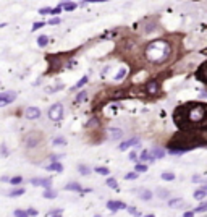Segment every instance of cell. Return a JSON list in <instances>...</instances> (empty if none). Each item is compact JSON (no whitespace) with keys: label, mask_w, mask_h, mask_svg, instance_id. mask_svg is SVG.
I'll list each match as a JSON object with an SVG mask.
<instances>
[{"label":"cell","mask_w":207,"mask_h":217,"mask_svg":"<svg viewBox=\"0 0 207 217\" xmlns=\"http://www.w3.org/2000/svg\"><path fill=\"white\" fill-rule=\"evenodd\" d=\"M139 194H141V199H144V201H151L152 199V191H149V190H141Z\"/></svg>","instance_id":"ac0fdd59"},{"label":"cell","mask_w":207,"mask_h":217,"mask_svg":"<svg viewBox=\"0 0 207 217\" xmlns=\"http://www.w3.org/2000/svg\"><path fill=\"white\" fill-rule=\"evenodd\" d=\"M180 202H183L181 198H175V199H170V201H168V206H177Z\"/></svg>","instance_id":"d590c367"},{"label":"cell","mask_w":207,"mask_h":217,"mask_svg":"<svg viewBox=\"0 0 207 217\" xmlns=\"http://www.w3.org/2000/svg\"><path fill=\"white\" fill-rule=\"evenodd\" d=\"M134 178H138V172H130L125 175V180H134Z\"/></svg>","instance_id":"e575fe53"},{"label":"cell","mask_w":207,"mask_h":217,"mask_svg":"<svg viewBox=\"0 0 207 217\" xmlns=\"http://www.w3.org/2000/svg\"><path fill=\"white\" fill-rule=\"evenodd\" d=\"M13 216H16V217H26V216H28V211H21V209H16V211H13Z\"/></svg>","instance_id":"d6a6232c"},{"label":"cell","mask_w":207,"mask_h":217,"mask_svg":"<svg viewBox=\"0 0 207 217\" xmlns=\"http://www.w3.org/2000/svg\"><path fill=\"white\" fill-rule=\"evenodd\" d=\"M151 152L154 154V157H155V159H162V157L165 156V151H163L162 147H159V146H154Z\"/></svg>","instance_id":"9a60e30c"},{"label":"cell","mask_w":207,"mask_h":217,"mask_svg":"<svg viewBox=\"0 0 207 217\" xmlns=\"http://www.w3.org/2000/svg\"><path fill=\"white\" fill-rule=\"evenodd\" d=\"M46 26V21H39V23H34L32 25V28H31V31H37V29H40V28H44Z\"/></svg>","instance_id":"4dcf8cb0"},{"label":"cell","mask_w":207,"mask_h":217,"mask_svg":"<svg viewBox=\"0 0 207 217\" xmlns=\"http://www.w3.org/2000/svg\"><path fill=\"white\" fill-rule=\"evenodd\" d=\"M168 55H170V46H168L167 40L163 39L152 40L146 47V57L152 63H162L168 58Z\"/></svg>","instance_id":"7a4b0ae2"},{"label":"cell","mask_w":207,"mask_h":217,"mask_svg":"<svg viewBox=\"0 0 207 217\" xmlns=\"http://www.w3.org/2000/svg\"><path fill=\"white\" fill-rule=\"evenodd\" d=\"M60 157H63V156H50V161H52V162H57Z\"/></svg>","instance_id":"bcb514c9"},{"label":"cell","mask_w":207,"mask_h":217,"mask_svg":"<svg viewBox=\"0 0 207 217\" xmlns=\"http://www.w3.org/2000/svg\"><path fill=\"white\" fill-rule=\"evenodd\" d=\"M206 196H207V191L204 190V188H201V190H196V191H194V198H196V199H204Z\"/></svg>","instance_id":"44dd1931"},{"label":"cell","mask_w":207,"mask_h":217,"mask_svg":"<svg viewBox=\"0 0 207 217\" xmlns=\"http://www.w3.org/2000/svg\"><path fill=\"white\" fill-rule=\"evenodd\" d=\"M121 136H123V131H121L120 128H110V130H108V138H110L112 141L121 139Z\"/></svg>","instance_id":"30bf717a"},{"label":"cell","mask_w":207,"mask_h":217,"mask_svg":"<svg viewBox=\"0 0 207 217\" xmlns=\"http://www.w3.org/2000/svg\"><path fill=\"white\" fill-rule=\"evenodd\" d=\"M15 99H16V92H13V91H5V92L0 94V104H2L3 107L8 106V104H11Z\"/></svg>","instance_id":"277c9868"},{"label":"cell","mask_w":207,"mask_h":217,"mask_svg":"<svg viewBox=\"0 0 207 217\" xmlns=\"http://www.w3.org/2000/svg\"><path fill=\"white\" fill-rule=\"evenodd\" d=\"M102 2H108V0H83L81 5H87V3H102Z\"/></svg>","instance_id":"836d02e7"},{"label":"cell","mask_w":207,"mask_h":217,"mask_svg":"<svg viewBox=\"0 0 207 217\" xmlns=\"http://www.w3.org/2000/svg\"><path fill=\"white\" fill-rule=\"evenodd\" d=\"M87 81H89V76H87V75H84V76H83V78H81L79 81H78V83H76L75 86H73V88H71V91H76V89H79V88H83V86L86 84Z\"/></svg>","instance_id":"2e32d148"},{"label":"cell","mask_w":207,"mask_h":217,"mask_svg":"<svg viewBox=\"0 0 207 217\" xmlns=\"http://www.w3.org/2000/svg\"><path fill=\"white\" fill-rule=\"evenodd\" d=\"M65 190H66V191H76V193L84 191V190L81 188L79 183H75V182H71V183H68V185H65Z\"/></svg>","instance_id":"4fadbf2b"},{"label":"cell","mask_w":207,"mask_h":217,"mask_svg":"<svg viewBox=\"0 0 207 217\" xmlns=\"http://www.w3.org/2000/svg\"><path fill=\"white\" fill-rule=\"evenodd\" d=\"M107 209H110L112 212H118L120 209H126V204L123 201H108L107 202Z\"/></svg>","instance_id":"52a82bcc"},{"label":"cell","mask_w":207,"mask_h":217,"mask_svg":"<svg viewBox=\"0 0 207 217\" xmlns=\"http://www.w3.org/2000/svg\"><path fill=\"white\" fill-rule=\"evenodd\" d=\"M207 118V106L199 102H191L183 107H178L175 112V121L180 128H188L192 125H199Z\"/></svg>","instance_id":"6da1fadb"},{"label":"cell","mask_w":207,"mask_h":217,"mask_svg":"<svg viewBox=\"0 0 207 217\" xmlns=\"http://www.w3.org/2000/svg\"><path fill=\"white\" fill-rule=\"evenodd\" d=\"M126 211H128V214H133V216H139V212L136 211V207H134V206L126 207Z\"/></svg>","instance_id":"8d00e7d4"},{"label":"cell","mask_w":207,"mask_h":217,"mask_svg":"<svg viewBox=\"0 0 207 217\" xmlns=\"http://www.w3.org/2000/svg\"><path fill=\"white\" fill-rule=\"evenodd\" d=\"M128 157H130V161H136V159H138V154H136V152H134V151H131V152H130V156H128Z\"/></svg>","instance_id":"ee69618b"},{"label":"cell","mask_w":207,"mask_h":217,"mask_svg":"<svg viewBox=\"0 0 207 217\" xmlns=\"http://www.w3.org/2000/svg\"><path fill=\"white\" fill-rule=\"evenodd\" d=\"M47 115L50 118L52 121H60L63 118V106L62 104H54V106L49 109Z\"/></svg>","instance_id":"3957f363"},{"label":"cell","mask_w":207,"mask_h":217,"mask_svg":"<svg viewBox=\"0 0 207 217\" xmlns=\"http://www.w3.org/2000/svg\"><path fill=\"white\" fill-rule=\"evenodd\" d=\"M131 146H139V139H138V138H130L126 141H123L120 144V151H126V149H130Z\"/></svg>","instance_id":"9c48e42d"},{"label":"cell","mask_w":207,"mask_h":217,"mask_svg":"<svg viewBox=\"0 0 207 217\" xmlns=\"http://www.w3.org/2000/svg\"><path fill=\"white\" fill-rule=\"evenodd\" d=\"M47 44H49V37H47L46 34H40L39 37H37V46L39 47H46Z\"/></svg>","instance_id":"e0dca14e"},{"label":"cell","mask_w":207,"mask_h":217,"mask_svg":"<svg viewBox=\"0 0 207 217\" xmlns=\"http://www.w3.org/2000/svg\"><path fill=\"white\" fill-rule=\"evenodd\" d=\"M134 170H136L138 173H144V172L147 170V165L144 164V162H141V164H136V167H134Z\"/></svg>","instance_id":"d4e9b609"},{"label":"cell","mask_w":207,"mask_h":217,"mask_svg":"<svg viewBox=\"0 0 207 217\" xmlns=\"http://www.w3.org/2000/svg\"><path fill=\"white\" fill-rule=\"evenodd\" d=\"M24 115H26V118L28 120H36V118H39L40 117V110L37 109V107H28L24 110Z\"/></svg>","instance_id":"8992f818"},{"label":"cell","mask_w":207,"mask_h":217,"mask_svg":"<svg viewBox=\"0 0 207 217\" xmlns=\"http://www.w3.org/2000/svg\"><path fill=\"white\" fill-rule=\"evenodd\" d=\"M194 211H196V212H207V201L202 202V204H199Z\"/></svg>","instance_id":"1f68e13d"},{"label":"cell","mask_w":207,"mask_h":217,"mask_svg":"<svg viewBox=\"0 0 207 217\" xmlns=\"http://www.w3.org/2000/svg\"><path fill=\"white\" fill-rule=\"evenodd\" d=\"M78 170H79L81 175H89V173H91V169H89V167H86V165H83V164H79V165H78Z\"/></svg>","instance_id":"7402d4cb"},{"label":"cell","mask_w":207,"mask_h":217,"mask_svg":"<svg viewBox=\"0 0 207 217\" xmlns=\"http://www.w3.org/2000/svg\"><path fill=\"white\" fill-rule=\"evenodd\" d=\"M44 198H47V199H54V198H57V191L55 190H52V188H47L46 191H44Z\"/></svg>","instance_id":"d6986e66"},{"label":"cell","mask_w":207,"mask_h":217,"mask_svg":"<svg viewBox=\"0 0 207 217\" xmlns=\"http://www.w3.org/2000/svg\"><path fill=\"white\" fill-rule=\"evenodd\" d=\"M107 185L113 190H118V185H116V180L115 178H107Z\"/></svg>","instance_id":"f1b7e54d"},{"label":"cell","mask_w":207,"mask_h":217,"mask_svg":"<svg viewBox=\"0 0 207 217\" xmlns=\"http://www.w3.org/2000/svg\"><path fill=\"white\" fill-rule=\"evenodd\" d=\"M62 10H63V8H62V7L58 5L57 8H52V10H50V15H60V13H62Z\"/></svg>","instance_id":"f35d334b"},{"label":"cell","mask_w":207,"mask_h":217,"mask_svg":"<svg viewBox=\"0 0 207 217\" xmlns=\"http://www.w3.org/2000/svg\"><path fill=\"white\" fill-rule=\"evenodd\" d=\"M86 96H87V92L86 91H81L79 94H78V96H76V99H75V102L76 104H78V102H81V101H84V99H86Z\"/></svg>","instance_id":"f546056e"},{"label":"cell","mask_w":207,"mask_h":217,"mask_svg":"<svg viewBox=\"0 0 207 217\" xmlns=\"http://www.w3.org/2000/svg\"><path fill=\"white\" fill-rule=\"evenodd\" d=\"M52 8H49V7H46V8H40L39 10V15H46V13H50Z\"/></svg>","instance_id":"60d3db41"},{"label":"cell","mask_w":207,"mask_h":217,"mask_svg":"<svg viewBox=\"0 0 207 217\" xmlns=\"http://www.w3.org/2000/svg\"><path fill=\"white\" fill-rule=\"evenodd\" d=\"M60 7H62L65 11H73L76 7H78V3H75V2H70V0H63V2H60Z\"/></svg>","instance_id":"8fae6325"},{"label":"cell","mask_w":207,"mask_h":217,"mask_svg":"<svg viewBox=\"0 0 207 217\" xmlns=\"http://www.w3.org/2000/svg\"><path fill=\"white\" fill-rule=\"evenodd\" d=\"M46 170H50V172H62L63 170V165H62L60 162H52L50 165L46 167Z\"/></svg>","instance_id":"5bb4252c"},{"label":"cell","mask_w":207,"mask_h":217,"mask_svg":"<svg viewBox=\"0 0 207 217\" xmlns=\"http://www.w3.org/2000/svg\"><path fill=\"white\" fill-rule=\"evenodd\" d=\"M162 180L163 182H172V180H175V173H172V172H163L162 173Z\"/></svg>","instance_id":"ffe728a7"},{"label":"cell","mask_w":207,"mask_h":217,"mask_svg":"<svg viewBox=\"0 0 207 217\" xmlns=\"http://www.w3.org/2000/svg\"><path fill=\"white\" fill-rule=\"evenodd\" d=\"M126 76V68H120L118 70V73L115 75V81H120V80H123Z\"/></svg>","instance_id":"603a6c76"},{"label":"cell","mask_w":207,"mask_h":217,"mask_svg":"<svg viewBox=\"0 0 207 217\" xmlns=\"http://www.w3.org/2000/svg\"><path fill=\"white\" fill-rule=\"evenodd\" d=\"M21 194H24V188H16V190H13V191L10 193V196H13V198H18V196H21Z\"/></svg>","instance_id":"4316f807"},{"label":"cell","mask_w":207,"mask_h":217,"mask_svg":"<svg viewBox=\"0 0 207 217\" xmlns=\"http://www.w3.org/2000/svg\"><path fill=\"white\" fill-rule=\"evenodd\" d=\"M63 214V211L62 209H50V211L47 212V216L49 217H55V216H62Z\"/></svg>","instance_id":"83f0119b"},{"label":"cell","mask_w":207,"mask_h":217,"mask_svg":"<svg viewBox=\"0 0 207 217\" xmlns=\"http://www.w3.org/2000/svg\"><path fill=\"white\" fill-rule=\"evenodd\" d=\"M154 159H155L154 154L149 152V151H146V149H144V151L141 152V156H139V161H141V162H152Z\"/></svg>","instance_id":"7c38bea8"},{"label":"cell","mask_w":207,"mask_h":217,"mask_svg":"<svg viewBox=\"0 0 207 217\" xmlns=\"http://www.w3.org/2000/svg\"><path fill=\"white\" fill-rule=\"evenodd\" d=\"M194 214H196V211H186L183 216H185V217H191V216H194Z\"/></svg>","instance_id":"f6af8a7d"},{"label":"cell","mask_w":207,"mask_h":217,"mask_svg":"<svg viewBox=\"0 0 207 217\" xmlns=\"http://www.w3.org/2000/svg\"><path fill=\"white\" fill-rule=\"evenodd\" d=\"M52 144H55V146H63V144H66V139L62 138V136H57V138H54Z\"/></svg>","instance_id":"cb8c5ba5"},{"label":"cell","mask_w":207,"mask_h":217,"mask_svg":"<svg viewBox=\"0 0 207 217\" xmlns=\"http://www.w3.org/2000/svg\"><path fill=\"white\" fill-rule=\"evenodd\" d=\"M31 183H32L34 186H44L46 190H47V188H52V180H50V178H42V177L32 178Z\"/></svg>","instance_id":"5b68a950"},{"label":"cell","mask_w":207,"mask_h":217,"mask_svg":"<svg viewBox=\"0 0 207 217\" xmlns=\"http://www.w3.org/2000/svg\"><path fill=\"white\" fill-rule=\"evenodd\" d=\"M94 170H96L99 175H108V173H110V170H108L107 167H96Z\"/></svg>","instance_id":"484cf974"},{"label":"cell","mask_w":207,"mask_h":217,"mask_svg":"<svg viewBox=\"0 0 207 217\" xmlns=\"http://www.w3.org/2000/svg\"><path fill=\"white\" fill-rule=\"evenodd\" d=\"M58 23H60V18H58V16H55V18H50V20H49V25H58Z\"/></svg>","instance_id":"ab89813d"},{"label":"cell","mask_w":207,"mask_h":217,"mask_svg":"<svg viewBox=\"0 0 207 217\" xmlns=\"http://www.w3.org/2000/svg\"><path fill=\"white\" fill-rule=\"evenodd\" d=\"M21 182H23V178H21V177H13V178L10 180L11 185H20Z\"/></svg>","instance_id":"74e56055"},{"label":"cell","mask_w":207,"mask_h":217,"mask_svg":"<svg viewBox=\"0 0 207 217\" xmlns=\"http://www.w3.org/2000/svg\"><path fill=\"white\" fill-rule=\"evenodd\" d=\"M204 190H206V191H207V185H204Z\"/></svg>","instance_id":"7dc6e473"},{"label":"cell","mask_w":207,"mask_h":217,"mask_svg":"<svg viewBox=\"0 0 207 217\" xmlns=\"http://www.w3.org/2000/svg\"><path fill=\"white\" fill-rule=\"evenodd\" d=\"M26 211H28V216H37V211H36V209H32V207L26 209Z\"/></svg>","instance_id":"b9f144b4"},{"label":"cell","mask_w":207,"mask_h":217,"mask_svg":"<svg viewBox=\"0 0 207 217\" xmlns=\"http://www.w3.org/2000/svg\"><path fill=\"white\" fill-rule=\"evenodd\" d=\"M2 156H3V157H7V156H8V149H7V146H5V144H2Z\"/></svg>","instance_id":"7bdbcfd3"},{"label":"cell","mask_w":207,"mask_h":217,"mask_svg":"<svg viewBox=\"0 0 207 217\" xmlns=\"http://www.w3.org/2000/svg\"><path fill=\"white\" fill-rule=\"evenodd\" d=\"M146 91L149 92V94H157V92L160 91V84H159V81H155V80L147 81V84H146Z\"/></svg>","instance_id":"ba28073f"}]
</instances>
